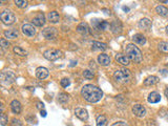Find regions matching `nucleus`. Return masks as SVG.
Instances as JSON below:
<instances>
[{"instance_id":"obj_8","label":"nucleus","mask_w":168,"mask_h":126,"mask_svg":"<svg viewBox=\"0 0 168 126\" xmlns=\"http://www.w3.org/2000/svg\"><path fill=\"white\" fill-rule=\"evenodd\" d=\"M42 35L47 40H55L58 36V32L55 27H47L42 31Z\"/></svg>"},{"instance_id":"obj_7","label":"nucleus","mask_w":168,"mask_h":126,"mask_svg":"<svg viewBox=\"0 0 168 126\" xmlns=\"http://www.w3.org/2000/svg\"><path fill=\"white\" fill-rule=\"evenodd\" d=\"M43 56H44L45 59L50 60V61H55V60L59 59L60 57L62 56V53L59 50H54V48H51V50H47L43 53Z\"/></svg>"},{"instance_id":"obj_1","label":"nucleus","mask_w":168,"mask_h":126,"mask_svg":"<svg viewBox=\"0 0 168 126\" xmlns=\"http://www.w3.org/2000/svg\"><path fill=\"white\" fill-rule=\"evenodd\" d=\"M81 94H82V97L87 102L96 103L102 99L103 91L101 90L99 87L95 86V85L87 84L83 86L82 90H81Z\"/></svg>"},{"instance_id":"obj_25","label":"nucleus","mask_w":168,"mask_h":126,"mask_svg":"<svg viewBox=\"0 0 168 126\" xmlns=\"http://www.w3.org/2000/svg\"><path fill=\"white\" fill-rule=\"evenodd\" d=\"M156 11H157V13L160 16H162V17H168V10L165 7H163V5H158V7H156Z\"/></svg>"},{"instance_id":"obj_31","label":"nucleus","mask_w":168,"mask_h":126,"mask_svg":"<svg viewBox=\"0 0 168 126\" xmlns=\"http://www.w3.org/2000/svg\"><path fill=\"white\" fill-rule=\"evenodd\" d=\"M83 76H84V78H86V79H92L95 75H94V73H92L91 70H86L83 71Z\"/></svg>"},{"instance_id":"obj_15","label":"nucleus","mask_w":168,"mask_h":126,"mask_svg":"<svg viewBox=\"0 0 168 126\" xmlns=\"http://www.w3.org/2000/svg\"><path fill=\"white\" fill-rule=\"evenodd\" d=\"M98 62L100 63L102 66H107V65L111 64V58L109 56H107L106 54H101L98 57Z\"/></svg>"},{"instance_id":"obj_40","label":"nucleus","mask_w":168,"mask_h":126,"mask_svg":"<svg viewBox=\"0 0 168 126\" xmlns=\"http://www.w3.org/2000/svg\"><path fill=\"white\" fill-rule=\"evenodd\" d=\"M165 97H166V98L168 99V87L166 88V90H165Z\"/></svg>"},{"instance_id":"obj_19","label":"nucleus","mask_w":168,"mask_h":126,"mask_svg":"<svg viewBox=\"0 0 168 126\" xmlns=\"http://www.w3.org/2000/svg\"><path fill=\"white\" fill-rule=\"evenodd\" d=\"M158 82H159V78L157 76H149L144 80V85H146V86H151V85L157 84Z\"/></svg>"},{"instance_id":"obj_4","label":"nucleus","mask_w":168,"mask_h":126,"mask_svg":"<svg viewBox=\"0 0 168 126\" xmlns=\"http://www.w3.org/2000/svg\"><path fill=\"white\" fill-rule=\"evenodd\" d=\"M0 80H1L2 84L8 85L12 84V83L15 82L16 80V75L11 70H7V71H2L1 75H0Z\"/></svg>"},{"instance_id":"obj_10","label":"nucleus","mask_w":168,"mask_h":126,"mask_svg":"<svg viewBox=\"0 0 168 126\" xmlns=\"http://www.w3.org/2000/svg\"><path fill=\"white\" fill-rule=\"evenodd\" d=\"M22 33L27 37H34L36 35V30H35V27L32 24L27 23L22 25Z\"/></svg>"},{"instance_id":"obj_5","label":"nucleus","mask_w":168,"mask_h":126,"mask_svg":"<svg viewBox=\"0 0 168 126\" xmlns=\"http://www.w3.org/2000/svg\"><path fill=\"white\" fill-rule=\"evenodd\" d=\"M0 19H1V21L7 25L14 24L15 23V20H16L14 13L11 12V11H8V10H4L3 12L1 13V15H0Z\"/></svg>"},{"instance_id":"obj_30","label":"nucleus","mask_w":168,"mask_h":126,"mask_svg":"<svg viewBox=\"0 0 168 126\" xmlns=\"http://www.w3.org/2000/svg\"><path fill=\"white\" fill-rule=\"evenodd\" d=\"M58 101L60 103H62V104H64L68 101V94H60L59 96H58Z\"/></svg>"},{"instance_id":"obj_22","label":"nucleus","mask_w":168,"mask_h":126,"mask_svg":"<svg viewBox=\"0 0 168 126\" xmlns=\"http://www.w3.org/2000/svg\"><path fill=\"white\" fill-rule=\"evenodd\" d=\"M132 40H134L136 43H138L140 45H143L146 43V38L142 35V34H136V35L132 37Z\"/></svg>"},{"instance_id":"obj_37","label":"nucleus","mask_w":168,"mask_h":126,"mask_svg":"<svg viewBox=\"0 0 168 126\" xmlns=\"http://www.w3.org/2000/svg\"><path fill=\"white\" fill-rule=\"evenodd\" d=\"M111 126H128L126 124L125 122H123V121H120V122H116V123H114Z\"/></svg>"},{"instance_id":"obj_32","label":"nucleus","mask_w":168,"mask_h":126,"mask_svg":"<svg viewBox=\"0 0 168 126\" xmlns=\"http://www.w3.org/2000/svg\"><path fill=\"white\" fill-rule=\"evenodd\" d=\"M7 123V117L5 114H1V116H0V124L2 126H4L5 124Z\"/></svg>"},{"instance_id":"obj_28","label":"nucleus","mask_w":168,"mask_h":126,"mask_svg":"<svg viewBox=\"0 0 168 126\" xmlns=\"http://www.w3.org/2000/svg\"><path fill=\"white\" fill-rule=\"evenodd\" d=\"M159 51L164 54H168V43L167 42H160L158 45Z\"/></svg>"},{"instance_id":"obj_24","label":"nucleus","mask_w":168,"mask_h":126,"mask_svg":"<svg viewBox=\"0 0 168 126\" xmlns=\"http://www.w3.org/2000/svg\"><path fill=\"white\" fill-rule=\"evenodd\" d=\"M116 59H117V61L120 63V64L122 65H129V58L127 56H124V55H118L116 57Z\"/></svg>"},{"instance_id":"obj_35","label":"nucleus","mask_w":168,"mask_h":126,"mask_svg":"<svg viewBox=\"0 0 168 126\" xmlns=\"http://www.w3.org/2000/svg\"><path fill=\"white\" fill-rule=\"evenodd\" d=\"M0 43H1V47L2 48H7L8 46H10V42L7 41L4 38H2L1 40H0Z\"/></svg>"},{"instance_id":"obj_14","label":"nucleus","mask_w":168,"mask_h":126,"mask_svg":"<svg viewBox=\"0 0 168 126\" xmlns=\"http://www.w3.org/2000/svg\"><path fill=\"white\" fill-rule=\"evenodd\" d=\"M111 31H112V33L114 34H120L121 32H122V23H121L119 20H115L114 22L111 24Z\"/></svg>"},{"instance_id":"obj_23","label":"nucleus","mask_w":168,"mask_h":126,"mask_svg":"<svg viewBox=\"0 0 168 126\" xmlns=\"http://www.w3.org/2000/svg\"><path fill=\"white\" fill-rule=\"evenodd\" d=\"M91 47L94 51H105L107 46L105 43H101V42H98V41H94L91 43Z\"/></svg>"},{"instance_id":"obj_33","label":"nucleus","mask_w":168,"mask_h":126,"mask_svg":"<svg viewBox=\"0 0 168 126\" xmlns=\"http://www.w3.org/2000/svg\"><path fill=\"white\" fill-rule=\"evenodd\" d=\"M15 4H16V7H27V1H21V0H16Z\"/></svg>"},{"instance_id":"obj_44","label":"nucleus","mask_w":168,"mask_h":126,"mask_svg":"<svg viewBox=\"0 0 168 126\" xmlns=\"http://www.w3.org/2000/svg\"><path fill=\"white\" fill-rule=\"evenodd\" d=\"M87 126H89V125H87Z\"/></svg>"},{"instance_id":"obj_21","label":"nucleus","mask_w":168,"mask_h":126,"mask_svg":"<svg viewBox=\"0 0 168 126\" xmlns=\"http://www.w3.org/2000/svg\"><path fill=\"white\" fill-rule=\"evenodd\" d=\"M4 36L8 39H15L18 37V31L16 28H11L4 32Z\"/></svg>"},{"instance_id":"obj_12","label":"nucleus","mask_w":168,"mask_h":126,"mask_svg":"<svg viewBox=\"0 0 168 126\" xmlns=\"http://www.w3.org/2000/svg\"><path fill=\"white\" fill-rule=\"evenodd\" d=\"M75 114H76L77 118H79L80 120H82V121H86V120L88 119V113L87 110L84 109V108H76Z\"/></svg>"},{"instance_id":"obj_17","label":"nucleus","mask_w":168,"mask_h":126,"mask_svg":"<svg viewBox=\"0 0 168 126\" xmlns=\"http://www.w3.org/2000/svg\"><path fill=\"white\" fill-rule=\"evenodd\" d=\"M151 27V21L148 18H143L139 21V27L141 30H148Z\"/></svg>"},{"instance_id":"obj_38","label":"nucleus","mask_w":168,"mask_h":126,"mask_svg":"<svg viewBox=\"0 0 168 126\" xmlns=\"http://www.w3.org/2000/svg\"><path fill=\"white\" fill-rule=\"evenodd\" d=\"M37 107H38L40 110H42L43 108H44V104H43V103H41V102H39L38 105H37Z\"/></svg>"},{"instance_id":"obj_34","label":"nucleus","mask_w":168,"mask_h":126,"mask_svg":"<svg viewBox=\"0 0 168 126\" xmlns=\"http://www.w3.org/2000/svg\"><path fill=\"white\" fill-rule=\"evenodd\" d=\"M60 84H61V86L63 87H67L69 84H71V81H69V79L67 78H63L61 80V82H60Z\"/></svg>"},{"instance_id":"obj_41","label":"nucleus","mask_w":168,"mask_h":126,"mask_svg":"<svg viewBox=\"0 0 168 126\" xmlns=\"http://www.w3.org/2000/svg\"><path fill=\"white\" fill-rule=\"evenodd\" d=\"M123 10H124V11H126V12H127V11H128V7H123Z\"/></svg>"},{"instance_id":"obj_6","label":"nucleus","mask_w":168,"mask_h":126,"mask_svg":"<svg viewBox=\"0 0 168 126\" xmlns=\"http://www.w3.org/2000/svg\"><path fill=\"white\" fill-rule=\"evenodd\" d=\"M91 24L94 28L98 31H107L111 28V24L105 20H100V19H94L91 20Z\"/></svg>"},{"instance_id":"obj_39","label":"nucleus","mask_w":168,"mask_h":126,"mask_svg":"<svg viewBox=\"0 0 168 126\" xmlns=\"http://www.w3.org/2000/svg\"><path fill=\"white\" fill-rule=\"evenodd\" d=\"M40 114H41V117H46V111L44 109L40 110Z\"/></svg>"},{"instance_id":"obj_18","label":"nucleus","mask_w":168,"mask_h":126,"mask_svg":"<svg viewBox=\"0 0 168 126\" xmlns=\"http://www.w3.org/2000/svg\"><path fill=\"white\" fill-rule=\"evenodd\" d=\"M11 108H12V111H13V113L20 114V111L22 109L21 103H20L18 100H14V101H12V103H11Z\"/></svg>"},{"instance_id":"obj_20","label":"nucleus","mask_w":168,"mask_h":126,"mask_svg":"<svg viewBox=\"0 0 168 126\" xmlns=\"http://www.w3.org/2000/svg\"><path fill=\"white\" fill-rule=\"evenodd\" d=\"M147 100H148L149 103H158V102H160L161 96H160V94L157 93V91H152V93L149 94L148 99Z\"/></svg>"},{"instance_id":"obj_36","label":"nucleus","mask_w":168,"mask_h":126,"mask_svg":"<svg viewBox=\"0 0 168 126\" xmlns=\"http://www.w3.org/2000/svg\"><path fill=\"white\" fill-rule=\"evenodd\" d=\"M11 125L12 126H22V123L20 122V120H17V119H13L11 122Z\"/></svg>"},{"instance_id":"obj_2","label":"nucleus","mask_w":168,"mask_h":126,"mask_svg":"<svg viewBox=\"0 0 168 126\" xmlns=\"http://www.w3.org/2000/svg\"><path fill=\"white\" fill-rule=\"evenodd\" d=\"M126 55L129 60L135 63H140L142 61V53L135 44H128L126 46Z\"/></svg>"},{"instance_id":"obj_29","label":"nucleus","mask_w":168,"mask_h":126,"mask_svg":"<svg viewBox=\"0 0 168 126\" xmlns=\"http://www.w3.org/2000/svg\"><path fill=\"white\" fill-rule=\"evenodd\" d=\"M14 51H15V54H17V55L21 56V57H25L27 55V51H25L23 48H21L20 46H15V47H14Z\"/></svg>"},{"instance_id":"obj_3","label":"nucleus","mask_w":168,"mask_h":126,"mask_svg":"<svg viewBox=\"0 0 168 126\" xmlns=\"http://www.w3.org/2000/svg\"><path fill=\"white\" fill-rule=\"evenodd\" d=\"M115 80L119 83H128L131 79V74L128 70L126 68H121V70H118L115 71L114 74Z\"/></svg>"},{"instance_id":"obj_26","label":"nucleus","mask_w":168,"mask_h":126,"mask_svg":"<svg viewBox=\"0 0 168 126\" xmlns=\"http://www.w3.org/2000/svg\"><path fill=\"white\" fill-rule=\"evenodd\" d=\"M47 18H48V20H50L51 22H53V23H56V22L59 21L60 17H59V14H58L57 12H55V11H54V12L48 13Z\"/></svg>"},{"instance_id":"obj_27","label":"nucleus","mask_w":168,"mask_h":126,"mask_svg":"<svg viewBox=\"0 0 168 126\" xmlns=\"http://www.w3.org/2000/svg\"><path fill=\"white\" fill-rule=\"evenodd\" d=\"M107 119L105 116H99L97 118V126H106Z\"/></svg>"},{"instance_id":"obj_11","label":"nucleus","mask_w":168,"mask_h":126,"mask_svg":"<svg viewBox=\"0 0 168 126\" xmlns=\"http://www.w3.org/2000/svg\"><path fill=\"white\" fill-rule=\"evenodd\" d=\"M33 23L36 27H43L45 23V16L43 13H38L33 18Z\"/></svg>"},{"instance_id":"obj_13","label":"nucleus","mask_w":168,"mask_h":126,"mask_svg":"<svg viewBox=\"0 0 168 126\" xmlns=\"http://www.w3.org/2000/svg\"><path fill=\"white\" fill-rule=\"evenodd\" d=\"M77 32L83 36H87L91 34V28L88 27V25L86 23H80L77 27Z\"/></svg>"},{"instance_id":"obj_43","label":"nucleus","mask_w":168,"mask_h":126,"mask_svg":"<svg viewBox=\"0 0 168 126\" xmlns=\"http://www.w3.org/2000/svg\"><path fill=\"white\" fill-rule=\"evenodd\" d=\"M166 33H167V35H168V25H167V27H166Z\"/></svg>"},{"instance_id":"obj_42","label":"nucleus","mask_w":168,"mask_h":126,"mask_svg":"<svg viewBox=\"0 0 168 126\" xmlns=\"http://www.w3.org/2000/svg\"><path fill=\"white\" fill-rule=\"evenodd\" d=\"M162 74H163V75H166V70H162Z\"/></svg>"},{"instance_id":"obj_9","label":"nucleus","mask_w":168,"mask_h":126,"mask_svg":"<svg viewBox=\"0 0 168 126\" xmlns=\"http://www.w3.org/2000/svg\"><path fill=\"white\" fill-rule=\"evenodd\" d=\"M132 113L135 114V116H137L138 118H143L146 114V108L141 104H135L132 106Z\"/></svg>"},{"instance_id":"obj_16","label":"nucleus","mask_w":168,"mask_h":126,"mask_svg":"<svg viewBox=\"0 0 168 126\" xmlns=\"http://www.w3.org/2000/svg\"><path fill=\"white\" fill-rule=\"evenodd\" d=\"M36 76L39 79H45L48 76V70L45 67H38L36 70Z\"/></svg>"}]
</instances>
